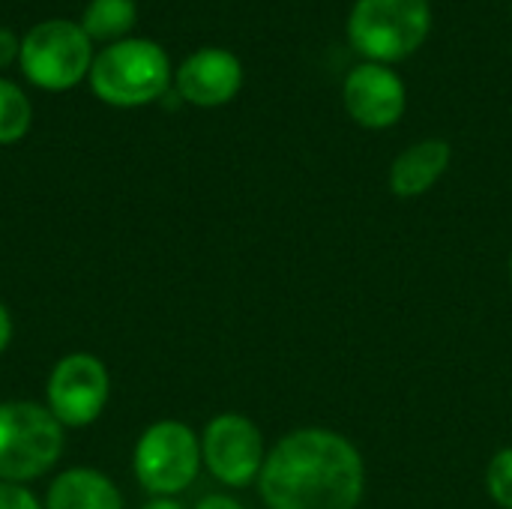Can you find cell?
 <instances>
[{
  "label": "cell",
  "instance_id": "obj_1",
  "mask_svg": "<svg viewBox=\"0 0 512 509\" xmlns=\"http://www.w3.org/2000/svg\"><path fill=\"white\" fill-rule=\"evenodd\" d=\"M258 492L267 509H357L366 492V465L345 435L297 429L267 453Z\"/></svg>",
  "mask_w": 512,
  "mask_h": 509
},
{
  "label": "cell",
  "instance_id": "obj_2",
  "mask_svg": "<svg viewBox=\"0 0 512 509\" xmlns=\"http://www.w3.org/2000/svg\"><path fill=\"white\" fill-rule=\"evenodd\" d=\"M66 429L57 417L27 399L0 402V483H30L45 477L63 456Z\"/></svg>",
  "mask_w": 512,
  "mask_h": 509
},
{
  "label": "cell",
  "instance_id": "obj_3",
  "mask_svg": "<svg viewBox=\"0 0 512 509\" xmlns=\"http://www.w3.org/2000/svg\"><path fill=\"white\" fill-rule=\"evenodd\" d=\"M93 93L114 108H138L168 93L171 60L153 39H120L93 57Z\"/></svg>",
  "mask_w": 512,
  "mask_h": 509
},
{
  "label": "cell",
  "instance_id": "obj_4",
  "mask_svg": "<svg viewBox=\"0 0 512 509\" xmlns=\"http://www.w3.org/2000/svg\"><path fill=\"white\" fill-rule=\"evenodd\" d=\"M432 27L429 0H357L348 36L372 63H393L417 51Z\"/></svg>",
  "mask_w": 512,
  "mask_h": 509
},
{
  "label": "cell",
  "instance_id": "obj_5",
  "mask_svg": "<svg viewBox=\"0 0 512 509\" xmlns=\"http://www.w3.org/2000/svg\"><path fill=\"white\" fill-rule=\"evenodd\" d=\"M201 438L180 420H159L141 432L132 450V474L153 498H177L201 471Z\"/></svg>",
  "mask_w": 512,
  "mask_h": 509
},
{
  "label": "cell",
  "instance_id": "obj_6",
  "mask_svg": "<svg viewBox=\"0 0 512 509\" xmlns=\"http://www.w3.org/2000/svg\"><path fill=\"white\" fill-rule=\"evenodd\" d=\"M21 72L30 84L60 93L90 75L93 39L75 21H42L21 42Z\"/></svg>",
  "mask_w": 512,
  "mask_h": 509
},
{
  "label": "cell",
  "instance_id": "obj_7",
  "mask_svg": "<svg viewBox=\"0 0 512 509\" xmlns=\"http://www.w3.org/2000/svg\"><path fill=\"white\" fill-rule=\"evenodd\" d=\"M111 396V375L96 354H66L54 363L45 381V408L63 429L96 423Z\"/></svg>",
  "mask_w": 512,
  "mask_h": 509
},
{
  "label": "cell",
  "instance_id": "obj_8",
  "mask_svg": "<svg viewBox=\"0 0 512 509\" xmlns=\"http://www.w3.org/2000/svg\"><path fill=\"white\" fill-rule=\"evenodd\" d=\"M267 459L261 429L243 414H219L204 426L201 462L228 489H246L261 477Z\"/></svg>",
  "mask_w": 512,
  "mask_h": 509
},
{
  "label": "cell",
  "instance_id": "obj_9",
  "mask_svg": "<svg viewBox=\"0 0 512 509\" xmlns=\"http://www.w3.org/2000/svg\"><path fill=\"white\" fill-rule=\"evenodd\" d=\"M342 99L348 114L366 129H387L399 123L408 105L405 81L384 63H360L348 72Z\"/></svg>",
  "mask_w": 512,
  "mask_h": 509
},
{
  "label": "cell",
  "instance_id": "obj_10",
  "mask_svg": "<svg viewBox=\"0 0 512 509\" xmlns=\"http://www.w3.org/2000/svg\"><path fill=\"white\" fill-rule=\"evenodd\" d=\"M243 87V63L225 48H201L189 54L177 69L180 99L198 108H216L231 102Z\"/></svg>",
  "mask_w": 512,
  "mask_h": 509
},
{
  "label": "cell",
  "instance_id": "obj_11",
  "mask_svg": "<svg viewBox=\"0 0 512 509\" xmlns=\"http://www.w3.org/2000/svg\"><path fill=\"white\" fill-rule=\"evenodd\" d=\"M453 150L441 138H426L402 150L390 165V189L399 198L426 195L450 168Z\"/></svg>",
  "mask_w": 512,
  "mask_h": 509
},
{
  "label": "cell",
  "instance_id": "obj_12",
  "mask_svg": "<svg viewBox=\"0 0 512 509\" xmlns=\"http://www.w3.org/2000/svg\"><path fill=\"white\" fill-rule=\"evenodd\" d=\"M45 509H123V495L102 471L69 468L51 480Z\"/></svg>",
  "mask_w": 512,
  "mask_h": 509
},
{
  "label": "cell",
  "instance_id": "obj_13",
  "mask_svg": "<svg viewBox=\"0 0 512 509\" xmlns=\"http://www.w3.org/2000/svg\"><path fill=\"white\" fill-rule=\"evenodd\" d=\"M138 18L135 0H90L81 27L90 39H117L132 30Z\"/></svg>",
  "mask_w": 512,
  "mask_h": 509
},
{
  "label": "cell",
  "instance_id": "obj_14",
  "mask_svg": "<svg viewBox=\"0 0 512 509\" xmlns=\"http://www.w3.org/2000/svg\"><path fill=\"white\" fill-rule=\"evenodd\" d=\"M30 120H33V108L27 93L15 81L0 78V144L21 141L30 129Z\"/></svg>",
  "mask_w": 512,
  "mask_h": 509
},
{
  "label": "cell",
  "instance_id": "obj_15",
  "mask_svg": "<svg viewBox=\"0 0 512 509\" xmlns=\"http://www.w3.org/2000/svg\"><path fill=\"white\" fill-rule=\"evenodd\" d=\"M489 498L501 509H512V447H504L492 456L486 468Z\"/></svg>",
  "mask_w": 512,
  "mask_h": 509
},
{
  "label": "cell",
  "instance_id": "obj_16",
  "mask_svg": "<svg viewBox=\"0 0 512 509\" xmlns=\"http://www.w3.org/2000/svg\"><path fill=\"white\" fill-rule=\"evenodd\" d=\"M0 509H45V504L18 483H0Z\"/></svg>",
  "mask_w": 512,
  "mask_h": 509
},
{
  "label": "cell",
  "instance_id": "obj_17",
  "mask_svg": "<svg viewBox=\"0 0 512 509\" xmlns=\"http://www.w3.org/2000/svg\"><path fill=\"white\" fill-rule=\"evenodd\" d=\"M21 54V42L9 27H0V66H9Z\"/></svg>",
  "mask_w": 512,
  "mask_h": 509
},
{
  "label": "cell",
  "instance_id": "obj_18",
  "mask_svg": "<svg viewBox=\"0 0 512 509\" xmlns=\"http://www.w3.org/2000/svg\"><path fill=\"white\" fill-rule=\"evenodd\" d=\"M195 509H243V504L228 495H207L195 504Z\"/></svg>",
  "mask_w": 512,
  "mask_h": 509
},
{
  "label": "cell",
  "instance_id": "obj_19",
  "mask_svg": "<svg viewBox=\"0 0 512 509\" xmlns=\"http://www.w3.org/2000/svg\"><path fill=\"white\" fill-rule=\"evenodd\" d=\"M9 342H12V315H9V309L0 303V354L9 348Z\"/></svg>",
  "mask_w": 512,
  "mask_h": 509
},
{
  "label": "cell",
  "instance_id": "obj_20",
  "mask_svg": "<svg viewBox=\"0 0 512 509\" xmlns=\"http://www.w3.org/2000/svg\"><path fill=\"white\" fill-rule=\"evenodd\" d=\"M144 509H186L177 498H150Z\"/></svg>",
  "mask_w": 512,
  "mask_h": 509
},
{
  "label": "cell",
  "instance_id": "obj_21",
  "mask_svg": "<svg viewBox=\"0 0 512 509\" xmlns=\"http://www.w3.org/2000/svg\"><path fill=\"white\" fill-rule=\"evenodd\" d=\"M510 282H512V255H510Z\"/></svg>",
  "mask_w": 512,
  "mask_h": 509
}]
</instances>
